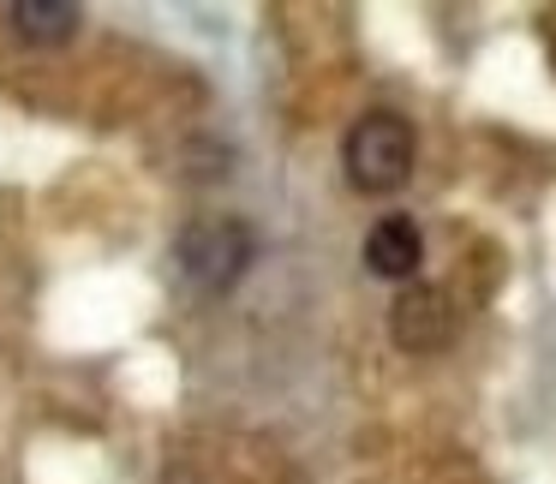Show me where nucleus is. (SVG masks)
<instances>
[{"label": "nucleus", "mask_w": 556, "mask_h": 484, "mask_svg": "<svg viewBox=\"0 0 556 484\" xmlns=\"http://www.w3.org/2000/svg\"><path fill=\"white\" fill-rule=\"evenodd\" d=\"M413 162H419V138H413V126L389 109L359 114V120L348 126V138H341V168H348V180L371 198L401 192V186L413 180Z\"/></svg>", "instance_id": "nucleus-1"}, {"label": "nucleus", "mask_w": 556, "mask_h": 484, "mask_svg": "<svg viewBox=\"0 0 556 484\" xmlns=\"http://www.w3.org/2000/svg\"><path fill=\"white\" fill-rule=\"evenodd\" d=\"M174 257H180V276L198 293H228L245 276V264L257 257V233L240 216H204L180 233Z\"/></svg>", "instance_id": "nucleus-2"}, {"label": "nucleus", "mask_w": 556, "mask_h": 484, "mask_svg": "<svg viewBox=\"0 0 556 484\" xmlns=\"http://www.w3.org/2000/svg\"><path fill=\"white\" fill-rule=\"evenodd\" d=\"M455 300H448V288H437V281H407V288L395 293V305H389V341H395L401 353H413V359H425V353H443L448 341H455Z\"/></svg>", "instance_id": "nucleus-3"}, {"label": "nucleus", "mask_w": 556, "mask_h": 484, "mask_svg": "<svg viewBox=\"0 0 556 484\" xmlns=\"http://www.w3.org/2000/svg\"><path fill=\"white\" fill-rule=\"evenodd\" d=\"M419 264H425V233L413 216H383L371 233H365V269L383 281H419Z\"/></svg>", "instance_id": "nucleus-4"}, {"label": "nucleus", "mask_w": 556, "mask_h": 484, "mask_svg": "<svg viewBox=\"0 0 556 484\" xmlns=\"http://www.w3.org/2000/svg\"><path fill=\"white\" fill-rule=\"evenodd\" d=\"M7 25H13V37H25V42H42V49H54V42L78 37L85 13H78L73 0H13V7H7Z\"/></svg>", "instance_id": "nucleus-5"}]
</instances>
